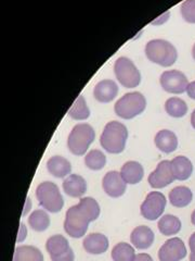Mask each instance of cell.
<instances>
[{
    "instance_id": "1",
    "label": "cell",
    "mask_w": 195,
    "mask_h": 261,
    "mask_svg": "<svg viewBox=\"0 0 195 261\" xmlns=\"http://www.w3.org/2000/svg\"><path fill=\"white\" fill-rule=\"evenodd\" d=\"M100 216V206L91 197L81 198L78 205L71 207L65 215L64 230L71 238L80 239L86 234L88 225Z\"/></svg>"
},
{
    "instance_id": "2",
    "label": "cell",
    "mask_w": 195,
    "mask_h": 261,
    "mask_svg": "<svg viewBox=\"0 0 195 261\" xmlns=\"http://www.w3.org/2000/svg\"><path fill=\"white\" fill-rule=\"evenodd\" d=\"M127 138V127L118 121H111L103 129L100 144L110 153H120L125 149Z\"/></svg>"
},
{
    "instance_id": "3",
    "label": "cell",
    "mask_w": 195,
    "mask_h": 261,
    "mask_svg": "<svg viewBox=\"0 0 195 261\" xmlns=\"http://www.w3.org/2000/svg\"><path fill=\"white\" fill-rule=\"evenodd\" d=\"M145 56L150 61L161 67L173 65L178 57L175 46L165 39H152L145 46Z\"/></svg>"
},
{
    "instance_id": "4",
    "label": "cell",
    "mask_w": 195,
    "mask_h": 261,
    "mask_svg": "<svg viewBox=\"0 0 195 261\" xmlns=\"http://www.w3.org/2000/svg\"><path fill=\"white\" fill-rule=\"evenodd\" d=\"M94 129L87 123L77 124L73 127L68 138V147L72 153L83 156L88 150L89 146L94 141Z\"/></svg>"
},
{
    "instance_id": "5",
    "label": "cell",
    "mask_w": 195,
    "mask_h": 261,
    "mask_svg": "<svg viewBox=\"0 0 195 261\" xmlns=\"http://www.w3.org/2000/svg\"><path fill=\"white\" fill-rule=\"evenodd\" d=\"M36 197L39 205L51 214L61 211L64 206L59 187L52 182L47 181L40 183L36 190Z\"/></svg>"
},
{
    "instance_id": "6",
    "label": "cell",
    "mask_w": 195,
    "mask_h": 261,
    "mask_svg": "<svg viewBox=\"0 0 195 261\" xmlns=\"http://www.w3.org/2000/svg\"><path fill=\"white\" fill-rule=\"evenodd\" d=\"M146 107L145 97L138 92L128 93L116 101L114 109L118 117L129 120L144 111Z\"/></svg>"
},
{
    "instance_id": "7",
    "label": "cell",
    "mask_w": 195,
    "mask_h": 261,
    "mask_svg": "<svg viewBox=\"0 0 195 261\" xmlns=\"http://www.w3.org/2000/svg\"><path fill=\"white\" fill-rule=\"evenodd\" d=\"M114 73L119 83L127 88H135L140 84L141 75L139 70L137 69L134 62L126 57H120L115 61Z\"/></svg>"
},
{
    "instance_id": "8",
    "label": "cell",
    "mask_w": 195,
    "mask_h": 261,
    "mask_svg": "<svg viewBox=\"0 0 195 261\" xmlns=\"http://www.w3.org/2000/svg\"><path fill=\"white\" fill-rule=\"evenodd\" d=\"M51 261H74V251L70 247L68 240L63 235H53L46 244Z\"/></svg>"
},
{
    "instance_id": "9",
    "label": "cell",
    "mask_w": 195,
    "mask_h": 261,
    "mask_svg": "<svg viewBox=\"0 0 195 261\" xmlns=\"http://www.w3.org/2000/svg\"><path fill=\"white\" fill-rule=\"evenodd\" d=\"M166 207V198L164 194L159 192H151L140 207L141 216L150 221H155L158 219Z\"/></svg>"
},
{
    "instance_id": "10",
    "label": "cell",
    "mask_w": 195,
    "mask_h": 261,
    "mask_svg": "<svg viewBox=\"0 0 195 261\" xmlns=\"http://www.w3.org/2000/svg\"><path fill=\"white\" fill-rule=\"evenodd\" d=\"M160 85L170 94H182L186 91L189 82L182 72L178 70L166 71L160 75Z\"/></svg>"
},
{
    "instance_id": "11",
    "label": "cell",
    "mask_w": 195,
    "mask_h": 261,
    "mask_svg": "<svg viewBox=\"0 0 195 261\" xmlns=\"http://www.w3.org/2000/svg\"><path fill=\"white\" fill-rule=\"evenodd\" d=\"M175 176L172 170V161H160L155 171L149 175V184L153 189H164L175 181Z\"/></svg>"
},
{
    "instance_id": "12",
    "label": "cell",
    "mask_w": 195,
    "mask_h": 261,
    "mask_svg": "<svg viewBox=\"0 0 195 261\" xmlns=\"http://www.w3.org/2000/svg\"><path fill=\"white\" fill-rule=\"evenodd\" d=\"M185 256V245L179 238H173L166 241L158 251L159 261H180Z\"/></svg>"
},
{
    "instance_id": "13",
    "label": "cell",
    "mask_w": 195,
    "mask_h": 261,
    "mask_svg": "<svg viewBox=\"0 0 195 261\" xmlns=\"http://www.w3.org/2000/svg\"><path fill=\"white\" fill-rule=\"evenodd\" d=\"M102 186L104 192L110 197L118 198L125 194L127 183L124 181V178L121 177L120 173H118L117 171H110V172L104 175Z\"/></svg>"
},
{
    "instance_id": "14",
    "label": "cell",
    "mask_w": 195,
    "mask_h": 261,
    "mask_svg": "<svg viewBox=\"0 0 195 261\" xmlns=\"http://www.w3.org/2000/svg\"><path fill=\"white\" fill-rule=\"evenodd\" d=\"M83 246L88 254L101 255L108 250L109 240L101 233H91L85 238Z\"/></svg>"
},
{
    "instance_id": "15",
    "label": "cell",
    "mask_w": 195,
    "mask_h": 261,
    "mask_svg": "<svg viewBox=\"0 0 195 261\" xmlns=\"http://www.w3.org/2000/svg\"><path fill=\"white\" fill-rule=\"evenodd\" d=\"M118 94V86L112 80H103L99 82L94 87L93 96L95 100L107 103L112 101Z\"/></svg>"
},
{
    "instance_id": "16",
    "label": "cell",
    "mask_w": 195,
    "mask_h": 261,
    "mask_svg": "<svg viewBox=\"0 0 195 261\" xmlns=\"http://www.w3.org/2000/svg\"><path fill=\"white\" fill-rule=\"evenodd\" d=\"M154 238L155 235L149 226L140 225L133 231L130 235V242L138 249H146L152 246Z\"/></svg>"
},
{
    "instance_id": "17",
    "label": "cell",
    "mask_w": 195,
    "mask_h": 261,
    "mask_svg": "<svg viewBox=\"0 0 195 261\" xmlns=\"http://www.w3.org/2000/svg\"><path fill=\"white\" fill-rule=\"evenodd\" d=\"M63 190L65 194L71 197H83L87 191V183L83 176L78 174H71L63 182Z\"/></svg>"
},
{
    "instance_id": "18",
    "label": "cell",
    "mask_w": 195,
    "mask_h": 261,
    "mask_svg": "<svg viewBox=\"0 0 195 261\" xmlns=\"http://www.w3.org/2000/svg\"><path fill=\"white\" fill-rule=\"evenodd\" d=\"M120 175L127 184L135 185L141 182V179L143 178L144 175V170L139 162L128 161L121 167Z\"/></svg>"
},
{
    "instance_id": "19",
    "label": "cell",
    "mask_w": 195,
    "mask_h": 261,
    "mask_svg": "<svg viewBox=\"0 0 195 261\" xmlns=\"http://www.w3.org/2000/svg\"><path fill=\"white\" fill-rule=\"evenodd\" d=\"M154 142H155L157 148L165 153L175 151L178 147V138L176 134L169 129L159 130L155 135Z\"/></svg>"
},
{
    "instance_id": "20",
    "label": "cell",
    "mask_w": 195,
    "mask_h": 261,
    "mask_svg": "<svg viewBox=\"0 0 195 261\" xmlns=\"http://www.w3.org/2000/svg\"><path fill=\"white\" fill-rule=\"evenodd\" d=\"M172 170L176 179L185 181L191 176L193 172V166L190 159L184 156H178L172 160Z\"/></svg>"
},
{
    "instance_id": "21",
    "label": "cell",
    "mask_w": 195,
    "mask_h": 261,
    "mask_svg": "<svg viewBox=\"0 0 195 261\" xmlns=\"http://www.w3.org/2000/svg\"><path fill=\"white\" fill-rule=\"evenodd\" d=\"M47 168L53 176L60 178L68 176L72 171L70 161L61 156H53L49 159L47 162Z\"/></svg>"
},
{
    "instance_id": "22",
    "label": "cell",
    "mask_w": 195,
    "mask_h": 261,
    "mask_svg": "<svg viewBox=\"0 0 195 261\" xmlns=\"http://www.w3.org/2000/svg\"><path fill=\"white\" fill-rule=\"evenodd\" d=\"M192 198L193 194L186 186H177L169 193L170 203L177 208H184L190 205Z\"/></svg>"
},
{
    "instance_id": "23",
    "label": "cell",
    "mask_w": 195,
    "mask_h": 261,
    "mask_svg": "<svg viewBox=\"0 0 195 261\" xmlns=\"http://www.w3.org/2000/svg\"><path fill=\"white\" fill-rule=\"evenodd\" d=\"M158 230L159 232L165 236H172L176 235L181 230V221L173 215H166L161 217L158 221Z\"/></svg>"
},
{
    "instance_id": "24",
    "label": "cell",
    "mask_w": 195,
    "mask_h": 261,
    "mask_svg": "<svg viewBox=\"0 0 195 261\" xmlns=\"http://www.w3.org/2000/svg\"><path fill=\"white\" fill-rule=\"evenodd\" d=\"M13 261H44L43 252L29 245H22L15 248Z\"/></svg>"
},
{
    "instance_id": "25",
    "label": "cell",
    "mask_w": 195,
    "mask_h": 261,
    "mask_svg": "<svg viewBox=\"0 0 195 261\" xmlns=\"http://www.w3.org/2000/svg\"><path fill=\"white\" fill-rule=\"evenodd\" d=\"M28 224L36 232H44L50 225V218L45 210L37 209L28 218Z\"/></svg>"
},
{
    "instance_id": "26",
    "label": "cell",
    "mask_w": 195,
    "mask_h": 261,
    "mask_svg": "<svg viewBox=\"0 0 195 261\" xmlns=\"http://www.w3.org/2000/svg\"><path fill=\"white\" fill-rule=\"evenodd\" d=\"M136 256L134 247L127 243H118L112 249L113 261H134Z\"/></svg>"
},
{
    "instance_id": "27",
    "label": "cell",
    "mask_w": 195,
    "mask_h": 261,
    "mask_svg": "<svg viewBox=\"0 0 195 261\" xmlns=\"http://www.w3.org/2000/svg\"><path fill=\"white\" fill-rule=\"evenodd\" d=\"M165 110L173 118H182L188 112V106L185 101L178 97L169 98L165 102Z\"/></svg>"
},
{
    "instance_id": "28",
    "label": "cell",
    "mask_w": 195,
    "mask_h": 261,
    "mask_svg": "<svg viewBox=\"0 0 195 261\" xmlns=\"http://www.w3.org/2000/svg\"><path fill=\"white\" fill-rule=\"evenodd\" d=\"M69 116L74 120H86L90 116V110L88 109V106L83 95H79L75 102L73 103L71 109L69 110Z\"/></svg>"
},
{
    "instance_id": "29",
    "label": "cell",
    "mask_w": 195,
    "mask_h": 261,
    "mask_svg": "<svg viewBox=\"0 0 195 261\" xmlns=\"http://www.w3.org/2000/svg\"><path fill=\"white\" fill-rule=\"evenodd\" d=\"M107 163V157L99 149H92L89 151L85 157V165L87 168L98 171L103 169Z\"/></svg>"
},
{
    "instance_id": "30",
    "label": "cell",
    "mask_w": 195,
    "mask_h": 261,
    "mask_svg": "<svg viewBox=\"0 0 195 261\" xmlns=\"http://www.w3.org/2000/svg\"><path fill=\"white\" fill-rule=\"evenodd\" d=\"M180 11L185 22L195 23V0H185L181 5Z\"/></svg>"
},
{
    "instance_id": "31",
    "label": "cell",
    "mask_w": 195,
    "mask_h": 261,
    "mask_svg": "<svg viewBox=\"0 0 195 261\" xmlns=\"http://www.w3.org/2000/svg\"><path fill=\"white\" fill-rule=\"evenodd\" d=\"M26 235H27V228L26 226L24 225V223H20V230H19V235H18V243L23 242L24 240L26 239Z\"/></svg>"
},
{
    "instance_id": "32",
    "label": "cell",
    "mask_w": 195,
    "mask_h": 261,
    "mask_svg": "<svg viewBox=\"0 0 195 261\" xmlns=\"http://www.w3.org/2000/svg\"><path fill=\"white\" fill-rule=\"evenodd\" d=\"M186 93H188V96L191 98V99L195 100V81L189 83L188 87H186Z\"/></svg>"
},
{
    "instance_id": "33",
    "label": "cell",
    "mask_w": 195,
    "mask_h": 261,
    "mask_svg": "<svg viewBox=\"0 0 195 261\" xmlns=\"http://www.w3.org/2000/svg\"><path fill=\"white\" fill-rule=\"evenodd\" d=\"M134 261H153V259L148 254H138Z\"/></svg>"
},
{
    "instance_id": "34",
    "label": "cell",
    "mask_w": 195,
    "mask_h": 261,
    "mask_svg": "<svg viewBox=\"0 0 195 261\" xmlns=\"http://www.w3.org/2000/svg\"><path fill=\"white\" fill-rule=\"evenodd\" d=\"M30 207H31V202H30V198L29 197H27V199H26V205L24 206V210H23V214H22V216L24 217V216H26L28 212H29V210H30Z\"/></svg>"
},
{
    "instance_id": "35",
    "label": "cell",
    "mask_w": 195,
    "mask_h": 261,
    "mask_svg": "<svg viewBox=\"0 0 195 261\" xmlns=\"http://www.w3.org/2000/svg\"><path fill=\"white\" fill-rule=\"evenodd\" d=\"M189 246H190V250L194 251L195 250V233H193L190 239H189Z\"/></svg>"
},
{
    "instance_id": "36",
    "label": "cell",
    "mask_w": 195,
    "mask_h": 261,
    "mask_svg": "<svg viewBox=\"0 0 195 261\" xmlns=\"http://www.w3.org/2000/svg\"><path fill=\"white\" fill-rule=\"evenodd\" d=\"M191 125H192L193 128L195 129V109H194V111H193L192 114H191Z\"/></svg>"
},
{
    "instance_id": "37",
    "label": "cell",
    "mask_w": 195,
    "mask_h": 261,
    "mask_svg": "<svg viewBox=\"0 0 195 261\" xmlns=\"http://www.w3.org/2000/svg\"><path fill=\"white\" fill-rule=\"evenodd\" d=\"M191 222L195 226V210L192 212V215H191Z\"/></svg>"
},
{
    "instance_id": "38",
    "label": "cell",
    "mask_w": 195,
    "mask_h": 261,
    "mask_svg": "<svg viewBox=\"0 0 195 261\" xmlns=\"http://www.w3.org/2000/svg\"><path fill=\"white\" fill-rule=\"evenodd\" d=\"M190 261H195V250L191 251L190 254Z\"/></svg>"
},
{
    "instance_id": "39",
    "label": "cell",
    "mask_w": 195,
    "mask_h": 261,
    "mask_svg": "<svg viewBox=\"0 0 195 261\" xmlns=\"http://www.w3.org/2000/svg\"><path fill=\"white\" fill-rule=\"evenodd\" d=\"M192 56H193V58H194V60H195V44H194L193 49H192Z\"/></svg>"
}]
</instances>
